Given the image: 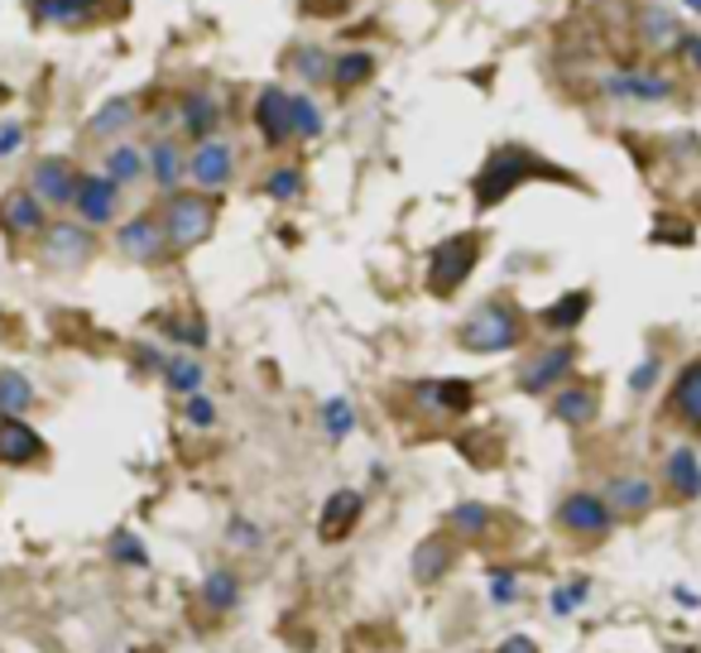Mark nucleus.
<instances>
[{"label": "nucleus", "mask_w": 701, "mask_h": 653, "mask_svg": "<svg viewBox=\"0 0 701 653\" xmlns=\"http://www.w3.org/2000/svg\"><path fill=\"white\" fill-rule=\"evenodd\" d=\"M414 394L428 414H447V418H462L476 404V384L471 380H418Z\"/></svg>", "instance_id": "23"}, {"label": "nucleus", "mask_w": 701, "mask_h": 653, "mask_svg": "<svg viewBox=\"0 0 701 653\" xmlns=\"http://www.w3.org/2000/svg\"><path fill=\"white\" fill-rule=\"evenodd\" d=\"M164 384H168V390H174V394H202V384H207V370H202V360L198 356H188V351H174V356H168L164 360Z\"/></svg>", "instance_id": "32"}, {"label": "nucleus", "mask_w": 701, "mask_h": 653, "mask_svg": "<svg viewBox=\"0 0 701 653\" xmlns=\"http://www.w3.org/2000/svg\"><path fill=\"white\" fill-rule=\"evenodd\" d=\"M72 212H78L82 226H111L120 216V188L111 183V178L96 168V174H82L78 178V192H72Z\"/></svg>", "instance_id": "12"}, {"label": "nucleus", "mask_w": 701, "mask_h": 653, "mask_svg": "<svg viewBox=\"0 0 701 653\" xmlns=\"http://www.w3.org/2000/svg\"><path fill=\"white\" fill-rule=\"evenodd\" d=\"M601 92L620 96V102H668L673 78L644 72V68H620V72H606V78H601Z\"/></svg>", "instance_id": "22"}, {"label": "nucleus", "mask_w": 701, "mask_h": 653, "mask_svg": "<svg viewBox=\"0 0 701 653\" xmlns=\"http://www.w3.org/2000/svg\"><path fill=\"white\" fill-rule=\"evenodd\" d=\"M360 514H366V495L350 490V486L332 490L328 500H322V510H318V543H328V548L346 543L350 534H356Z\"/></svg>", "instance_id": "13"}, {"label": "nucleus", "mask_w": 701, "mask_h": 653, "mask_svg": "<svg viewBox=\"0 0 701 653\" xmlns=\"http://www.w3.org/2000/svg\"><path fill=\"white\" fill-rule=\"evenodd\" d=\"M370 72H375V58L360 54V48H350V54L332 58V82H336V87H360Z\"/></svg>", "instance_id": "36"}, {"label": "nucleus", "mask_w": 701, "mask_h": 653, "mask_svg": "<svg viewBox=\"0 0 701 653\" xmlns=\"http://www.w3.org/2000/svg\"><path fill=\"white\" fill-rule=\"evenodd\" d=\"M601 500L610 504L615 519H644V514L658 510L663 490L644 476V471H620V476H610L606 486H601Z\"/></svg>", "instance_id": "11"}, {"label": "nucleus", "mask_w": 701, "mask_h": 653, "mask_svg": "<svg viewBox=\"0 0 701 653\" xmlns=\"http://www.w3.org/2000/svg\"><path fill=\"white\" fill-rule=\"evenodd\" d=\"M553 524L562 529L572 543H606L620 519L610 514V504L601 500V490H567L553 510Z\"/></svg>", "instance_id": "5"}, {"label": "nucleus", "mask_w": 701, "mask_h": 653, "mask_svg": "<svg viewBox=\"0 0 701 653\" xmlns=\"http://www.w3.org/2000/svg\"><path fill=\"white\" fill-rule=\"evenodd\" d=\"M135 120H140V102H135V96H111V102H102V106H96V116L87 120V135L102 140V144H116L130 126H135Z\"/></svg>", "instance_id": "25"}, {"label": "nucleus", "mask_w": 701, "mask_h": 653, "mask_svg": "<svg viewBox=\"0 0 701 653\" xmlns=\"http://www.w3.org/2000/svg\"><path fill=\"white\" fill-rule=\"evenodd\" d=\"M490 524H495V510L486 500H462V504L447 510V534H452L456 543H486Z\"/></svg>", "instance_id": "27"}, {"label": "nucleus", "mask_w": 701, "mask_h": 653, "mask_svg": "<svg viewBox=\"0 0 701 653\" xmlns=\"http://www.w3.org/2000/svg\"><path fill=\"white\" fill-rule=\"evenodd\" d=\"M44 226H48V207L29 188H10L0 198V231H5V240H39Z\"/></svg>", "instance_id": "16"}, {"label": "nucleus", "mask_w": 701, "mask_h": 653, "mask_svg": "<svg viewBox=\"0 0 701 653\" xmlns=\"http://www.w3.org/2000/svg\"><path fill=\"white\" fill-rule=\"evenodd\" d=\"M663 490H668L673 504L701 500V456L692 447H668V456H663Z\"/></svg>", "instance_id": "21"}, {"label": "nucleus", "mask_w": 701, "mask_h": 653, "mask_svg": "<svg viewBox=\"0 0 701 653\" xmlns=\"http://www.w3.org/2000/svg\"><path fill=\"white\" fill-rule=\"evenodd\" d=\"M34 256L48 274H78L96 260V231L82 222H48L44 236L34 240Z\"/></svg>", "instance_id": "4"}, {"label": "nucleus", "mask_w": 701, "mask_h": 653, "mask_svg": "<svg viewBox=\"0 0 701 653\" xmlns=\"http://www.w3.org/2000/svg\"><path fill=\"white\" fill-rule=\"evenodd\" d=\"M288 68L298 72L304 82H332V58L322 54L318 44H304V48H294L288 54Z\"/></svg>", "instance_id": "34"}, {"label": "nucleus", "mask_w": 701, "mask_h": 653, "mask_svg": "<svg viewBox=\"0 0 701 653\" xmlns=\"http://www.w3.org/2000/svg\"><path fill=\"white\" fill-rule=\"evenodd\" d=\"M20 144H24V126L20 120H5V126H0V159H10Z\"/></svg>", "instance_id": "46"}, {"label": "nucleus", "mask_w": 701, "mask_h": 653, "mask_svg": "<svg viewBox=\"0 0 701 653\" xmlns=\"http://www.w3.org/2000/svg\"><path fill=\"white\" fill-rule=\"evenodd\" d=\"M456 342H462V351H471V356H504V351H514L524 342V312L514 304H504V298H490V304H480L462 322Z\"/></svg>", "instance_id": "2"}, {"label": "nucleus", "mask_w": 701, "mask_h": 653, "mask_svg": "<svg viewBox=\"0 0 701 653\" xmlns=\"http://www.w3.org/2000/svg\"><path fill=\"white\" fill-rule=\"evenodd\" d=\"M548 414L562 423V428H591L601 414V390L591 380H567L548 394Z\"/></svg>", "instance_id": "17"}, {"label": "nucleus", "mask_w": 701, "mask_h": 653, "mask_svg": "<svg viewBox=\"0 0 701 653\" xmlns=\"http://www.w3.org/2000/svg\"><path fill=\"white\" fill-rule=\"evenodd\" d=\"M639 39H644L649 48H682L687 34H682V24L668 5H644L639 10Z\"/></svg>", "instance_id": "29"}, {"label": "nucleus", "mask_w": 701, "mask_h": 653, "mask_svg": "<svg viewBox=\"0 0 701 653\" xmlns=\"http://www.w3.org/2000/svg\"><path fill=\"white\" fill-rule=\"evenodd\" d=\"M226 538H231V548H260V524H250V519H231Z\"/></svg>", "instance_id": "45"}, {"label": "nucleus", "mask_w": 701, "mask_h": 653, "mask_svg": "<svg viewBox=\"0 0 701 653\" xmlns=\"http://www.w3.org/2000/svg\"><path fill=\"white\" fill-rule=\"evenodd\" d=\"M78 178H82V168L72 164L68 154H44V159H34L29 178H24V188H29L48 212H63V207H72V192H78Z\"/></svg>", "instance_id": "8"}, {"label": "nucleus", "mask_w": 701, "mask_h": 653, "mask_svg": "<svg viewBox=\"0 0 701 653\" xmlns=\"http://www.w3.org/2000/svg\"><path fill=\"white\" fill-rule=\"evenodd\" d=\"M188 178H192V188L198 192H212L216 198V192L231 188V178H236V150L222 135L192 144L188 150Z\"/></svg>", "instance_id": "10"}, {"label": "nucleus", "mask_w": 701, "mask_h": 653, "mask_svg": "<svg viewBox=\"0 0 701 653\" xmlns=\"http://www.w3.org/2000/svg\"><path fill=\"white\" fill-rule=\"evenodd\" d=\"M0 96H5V87H0Z\"/></svg>", "instance_id": "51"}, {"label": "nucleus", "mask_w": 701, "mask_h": 653, "mask_svg": "<svg viewBox=\"0 0 701 653\" xmlns=\"http://www.w3.org/2000/svg\"><path fill=\"white\" fill-rule=\"evenodd\" d=\"M687 5H692V10H701V0H687Z\"/></svg>", "instance_id": "50"}, {"label": "nucleus", "mask_w": 701, "mask_h": 653, "mask_svg": "<svg viewBox=\"0 0 701 653\" xmlns=\"http://www.w3.org/2000/svg\"><path fill=\"white\" fill-rule=\"evenodd\" d=\"M495 653H538V644L528 634H504L500 644H495Z\"/></svg>", "instance_id": "48"}, {"label": "nucleus", "mask_w": 701, "mask_h": 653, "mask_svg": "<svg viewBox=\"0 0 701 653\" xmlns=\"http://www.w3.org/2000/svg\"><path fill=\"white\" fill-rule=\"evenodd\" d=\"M39 404V390L24 370H0V418H24Z\"/></svg>", "instance_id": "30"}, {"label": "nucleus", "mask_w": 701, "mask_h": 653, "mask_svg": "<svg viewBox=\"0 0 701 653\" xmlns=\"http://www.w3.org/2000/svg\"><path fill=\"white\" fill-rule=\"evenodd\" d=\"M298 192H304V168L298 164H280L264 178V198H274V202H294Z\"/></svg>", "instance_id": "37"}, {"label": "nucleus", "mask_w": 701, "mask_h": 653, "mask_svg": "<svg viewBox=\"0 0 701 653\" xmlns=\"http://www.w3.org/2000/svg\"><path fill=\"white\" fill-rule=\"evenodd\" d=\"M586 596H591V582H586V577H577V582H567V586L553 591V596H548V610L558 615V620H567V615L582 606Z\"/></svg>", "instance_id": "40"}, {"label": "nucleus", "mask_w": 701, "mask_h": 653, "mask_svg": "<svg viewBox=\"0 0 701 653\" xmlns=\"http://www.w3.org/2000/svg\"><path fill=\"white\" fill-rule=\"evenodd\" d=\"M48 462V442L34 423L24 418H0V466L10 471H29Z\"/></svg>", "instance_id": "14"}, {"label": "nucleus", "mask_w": 701, "mask_h": 653, "mask_svg": "<svg viewBox=\"0 0 701 653\" xmlns=\"http://www.w3.org/2000/svg\"><path fill=\"white\" fill-rule=\"evenodd\" d=\"M106 558L116 567H150V548L140 543V534H130V529H116L111 543H106Z\"/></svg>", "instance_id": "35"}, {"label": "nucleus", "mask_w": 701, "mask_h": 653, "mask_svg": "<svg viewBox=\"0 0 701 653\" xmlns=\"http://www.w3.org/2000/svg\"><path fill=\"white\" fill-rule=\"evenodd\" d=\"M106 0H29V15L44 24H82L102 10Z\"/></svg>", "instance_id": "33"}, {"label": "nucleus", "mask_w": 701, "mask_h": 653, "mask_svg": "<svg viewBox=\"0 0 701 653\" xmlns=\"http://www.w3.org/2000/svg\"><path fill=\"white\" fill-rule=\"evenodd\" d=\"M144 178H150L164 198L168 192H178L183 188V178H188V150L174 135H159L150 150H144Z\"/></svg>", "instance_id": "20"}, {"label": "nucleus", "mask_w": 701, "mask_h": 653, "mask_svg": "<svg viewBox=\"0 0 701 653\" xmlns=\"http://www.w3.org/2000/svg\"><path fill=\"white\" fill-rule=\"evenodd\" d=\"M577 360H582V351H577V342H553V346H538L534 356L519 366V390L524 394H553L558 384L572 380Z\"/></svg>", "instance_id": "7"}, {"label": "nucleus", "mask_w": 701, "mask_h": 653, "mask_svg": "<svg viewBox=\"0 0 701 653\" xmlns=\"http://www.w3.org/2000/svg\"><path fill=\"white\" fill-rule=\"evenodd\" d=\"M682 54H687V63L701 72V34H687V39H682Z\"/></svg>", "instance_id": "49"}, {"label": "nucleus", "mask_w": 701, "mask_h": 653, "mask_svg": "<svg viewBox=\"0 0 701 653\" xmlns=\"http://www.w3.org/2000/svg\"><path fill=\"white\" fill-rule=\"evenodd\" d=\"M202 606H207L212 615H231L240 606V577L231 572V567H216V572L202 577Z\"/></svg>", "instance_id": "31"}, {"label": "nucleus", "mask_w": 701, "mask_h": 653, "mask_svg": "<svg viewBox=\"0 0 701 653\" xmlns=\"http://www.w3.org/2000/svg\"><path fill=\"white\" fill-rule=\"evenodd\" d=\"M102 174L111 178V183H116L120 192L135 188L140 178H144V150H140V144H130V140L106 144V154H102Z\"/></svg>", "instance_id": "28"}, {"label": "nucleus", "mask_w": 701, "mask_h": 653, "mask_svg": "<svg viewBox=\"0 0 701 653\" xmlns=\"http://www.w3.org/2000/svg\"><path fill=\"white\" fill-rule=\"evenodd\" d=\"M183 418H188V428H212L216 423V404L207 394H188L183 399Z\"/></svg>", "instance_id": "42"}, {"label": "nucleus", "mask_w": 701, "mask_h": 653, "mask_svg": "<svg viewBox=\"0 0 701 653\" xmlns=\"http://www.w3.org/2000/svg\"><path fill=\"white\" fill-rule=\"evenodd\" d=\"M586 312H591V288H567L562 298H553V304L538 312V322L548 326L553 336H567L586 322Z\"/></svg>", "instance_id": "26"}, {"label": "nucleus", "mask_w": 701, "mask_h": 653, "mask_svg": "<svg viewBox=\"0 0 701 653\" xmlns=\"http://www.w3.org/2000/svg\"><path fill=\"white\" fill-rule=\"evenodd\" d=\"M322 135V111L308 96H294V140H318Z\"/></svg>", "instance_id": "41"}, {"label": "nucleus", "mask_w": 701, "mask_h": 653, "mask_svg": "<svg viewBox=\"0 0 701 653\" xmlns=\"http://www.w3.org/2000/svg\"><path fill=\"white\" fill-rule=\"evenodd\" d=\"M476 260H480V231H462V236L438 240V246H432V256H428V294L452 298L456 288L471 280Z\"/></svg>", "instance_id": "6"}, {"label": "nucleus", "mask_w": 701, "mask_h": 653, "mask_svg": "<svg viewBox=\"0 0 701 653\" xmlns=\"http://www.w3.org/2000/svg\"><path fill=\"white\" fill-rule=\"evenodd\" d=\"M164 351L159 346H154V342H135V366L140 370H164Z\"/></svg>", "instance_id": "47"}, {"label": "nucleus", "mask_w": 701, "mask_h": 653, "mask_svg": "<svg viewBox=\"0 0 701 653\" xmlns=\"http://www.w3.org/2000/svg\"><path fill=\"white\" fill-rule=\"evenodd\" d=\"M528 178H567V174H558L553 164H543L534 150H524V144L495 150L486 159V168L476 174V207H500V202L524 188ZM567 183H572V178H567Z\"/></svg>", "instance_id": "1"}, {"label": "nucleus", "mask_w": 701, "mask_h": 653, "mask_svg": "<svg viewBox=\"0 0 701 653\" xmlns=\"http://www.w3.org/2000/svg\"><path fill=\"white\" fill-rule=\"evenodd\" d=\"M350 428H356V414H350V404H346V399H328V404H322V432H328L332 442H346Z\"/></svg>", "instance_id": "38"}, {"label": "nucleus", "mask_w": 701, "mask_h": 653, "mask_svg": "<svg viewBox=\"0 0 701 653\" xmlns=\"http://www.w3.org/2000/svg\"><path fill=\"white\" fill-rule=\"evenodd\" d=\"M164 332L174 336V346H188V351L207 346V322L202 318H164Z\"/></svg>", "instance_id": "39"}, {"label": "nucleus", "mask_w": 701, "mask_h": 653, "mask_svg": "<svg viewBox=\"0 0 701 653\" xmlns=\"http://www.w3.org/2000/svg\"><path fill=\"white\" fill-rule=\"evenodd\" d=\"M116 250L130 264H164L168 256H174L159 212H140V216H130V222H120L116 226Z\"/></svg>", "instance_id": "9"}, {"label": "nucleus", "mask_w": 701, "mask_h": 653, "mask_svg": "<svg viewBox=\"0 0 701 653\" xmlns=\"http://www.w3.org/2000/svg\"><path fill=\"white\" fill-rule=\"evenodd\" d=\"M658 375H663V366H658V356H644L639 366L630 370V394H649L658 384Z\"/></svg>", "instance_id": "44"}, {"label": "nucleus", "mask_w": 701, "mask_h": 653, "mask_svg": "<svg viewBox=\"0 0 701 653\" xmlns=\"http://www.w3.org/2000/svg\"><path fill=\"white\" fill-rule=\"evenodd\" d=\"M490 596L500 601V606H514V601L524 596V586L514 582V572H504V567H495V572H490Z\"/></svg>", "instance_id": "43"}, {"label": "nucleus", "mask_w": 701, "mask_h": 653, "mask_svg": "<svg viewBox=\"0 0 701 653\" xmlns=\"http://www.w3.org/2000/svg\"><path fill=\"white\" fill-rule=\"evenodd\" d=\"M256 130L264 135L270 150H284L294 140V92L284 87H264L256 96Z\"/></svg>", "instance_id": "18"}, {"label": "nucleus", "mask_w": 701, "mask_h": 653, "mask_svg": "<svg viewBox=\"0 0 701 653\" xmlns=\"http://www.w3.org/2000/svg\"><path fill=\"white\" fill-rule=\"evenodd\" d=\"M663 418H673L682 432H701V356L687 360L668 390V404H663Z\"/></svg>", "instance_id": "19"}, {"label": "nucleus", "mask_w": 701, "mask_h": 653, "mask_svg": "<svg viewBox=\"0 0 701 653\" xmlns=\"http://www.w3.org/2000/svg\"><path fill=\"white\" fill-rule=\"evenodd\" d=\"M159 222H164V236H168V250L174 256H188V250H198L202 240L212 236L216 226V198L212 192H168L164 207H159Z\"/></svg>", "instance_id": "3"}, {"label": "nucleus", "mask_w": 701, "mask_h": 653, "mask_svg": "<svg viewBox=\"0 0 701 653\" xmlns=\"http://www.w3.org/2000/svg\"><path fill=\"white\" fill-rule=\"evenodd\" d=\"M456 558H462V543L452 534H428V538H418L414 558H408V577H414L418 586H438L452 577Z\"/></svg>", "instance_id": "15"}, {"label": "nucleus", "mask_w": 701, "mask_h": 653, "mask_svg": "<svg viewBox=\"0 0 701 653\" xmlns=\"http://www.w3.org/2000/svg\"><path fill=\"white\" fill-rule=\"evenodd\" d=\"M216 126H222V102H216L207 87H192L183 102H178V130H183L192 144H202L216 135Z\"/></svg>", "instance_id": "24"}]
</instances>
